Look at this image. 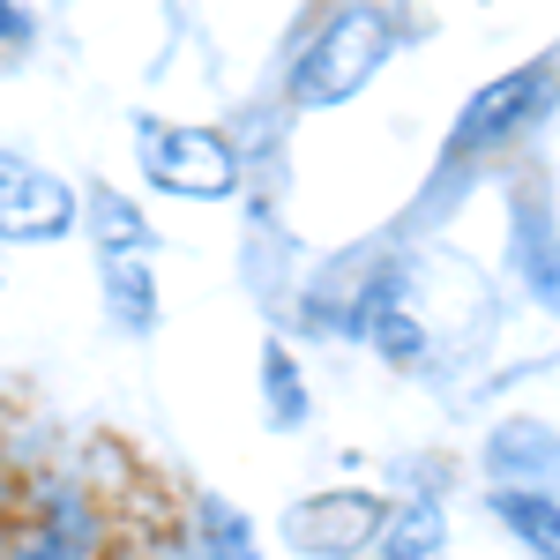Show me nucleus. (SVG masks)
<instances>
[{
    "instance_id": "nucleus-7",
    "label": "nucleus",
    "mask_w": 560,
    "mask_h": 560,
    "mask_svg": "<svg viewBox=\"0 0 560 560\" xmlns=\"http://www.w3.org/2000/svg\"><path fill=\"white\" fill-rule=\"evenodd\" d=\"M90 240H97V269H150V255H158L150 217L135 210L120 187H97L90 195Z\"/></svg>"
},
{
    "instance_id": "nucleus-13",
    "label": "nucleus",
    "mask_w": 560,
    "mask_h": 560,
    "mask_svg": "<svg viewBox=\"0 0 560 560\" xmlns=\"http://www.w3.org/2000/svg\"><path fill=\"white\" fill-rule=\"evenodd\" d=\"M105 277V306H113V322L120 329H158V277L150 269H97Z\"/></svg>"
},
{
    "instance_id": "nucleus-8",
    "label": "nucleus",
    "mask_w": 560,
    "mask_h": 560,
    "mask_svg": "<svg viewBox=\"0 0 560 560\" xmlns=\"http://www.w3.org/2000/svg\"><path fill=\"white\" fill-rule=\"evenodd\" d=\"M486 464H493V478L509 493H538L546 478H560V441L546 427H530V419H509L486 441Z\"/></svg>"
},
{
    "instance_id": "nucleus-10",
    "label": "nucleus",
    "mask_w": 560,
    "mask_h": 560,
    "mask_svg": "<svg viewBox=\"0 0 560 560\" xmlns=\"http://www.w3.org/2000/svg\"><path fill=\"white\" fill-rule=\"evenodd\" d=\"M493 516L509 523L538 560H560V501L553 493H509V486H493Z\"/></svg>"
},
{
    "instance_id": "nucleus-5",
    "label": "nucleus",
    "mask_w": 560,
    "mask_h": 560,
    "mask_svg": "<svg viewBox=\"0 0 560 560\" xmlns=\"http://www.w3.org/2000/svg\"><path fill=\"white\" fill-rule=\"evenodd\" d=\"M546 105H553V68H516V75L486 83L471 105H464V120H456V142H448V150H493V142L523 135Z\"/></svg>"
},
{
    "instance_id": "nucleus-15",
    "label": "nucleus",
    "mask_w": 560,
    "mask_h": 560,
    "mask_svg": "<svg viewBox=\"0 0 560 560\" xmlns=\"http://www.w3.org/2000/svg\"><path fill=\"white\" fill-rule=\"evenodd\" d=\"M0 560H15V553H8V530H0Z\"/></svg>"
},
{
    "instance_id": "nucleus-14",
    "label": "nucleus",
    "mask_w": 560,
    "mask_h": 560,
    "mask_svg": "<svg viewBox=\"0 0 560 560\" xmlns=\"http://www.w3.org/2000/svg\"><path fill=\"white\" fill-rule=\"evenodd\" d=\"M23 45H38V15H23V8L0 0V52H23Z\"/></svg>"
},
{
    "instance_id": "nucleus-11",
    "label": "nucleus",
    "mask_w": 560,
    "mask_h": 560,
    "mask_svg": "<svg viewBox=\"0 0 560 560\" xmlns=\"http://www.w3.org/2000/svg\"><path fill=\"white\" fill-rule=\"evenodd\" d=\"M382 560H433V546H441V509L433 501H404L396 516H382Z\"/></svg>"
},
{
    "instance_id": "nucleus-1",
    "label": "nucleus",
    "mask_w": 560,
    "mask_h": 560,
    "mask_svg": "<svg viewBox=\"0 0 560 560\" xmlns=\"http://www.w3.org/2000/svg\"><path fill=\"white\" fill-rule=\"evenodd\" d=\"M396 45V15L388 8H337L314 38H306L300 68H292V105H345Z\"/></svg>"
},
{
    "instance_id": "nucleus-3",
    "label": "nucleus",
    "mask_w": 560,
    "mask_h": 560,
    "mask_svg": "<svg viewBox=\"0 0 560 560\" xmlns=\"http://www.w3.org/2000/svg\"><path fill=\"white\" fill-rule=\"evenodd\" d=\"M15 560H105V509L83 478H31L23 530H8Z\"/></svg>"
},
{
    "instance_id": "nucleus-9",
    "label": "nucleus",
    "mask_w": 560,
    "mask_h": 560,
    "mask_svg": "<svg viewBox=\"0 0 560 560\" xmlns=\"http://www.w3.org/2000/svg\"><path fill=\"white\" fill-rule=\"evenodd\" d=\"M187 560H261V546H255V530H247V516H240L232 501L202 493V501H195V538H187Z\"/></svg>"
},
{
    "instance_id": "nucleus-2",
    "label": "nucleus",
    "mask_w": 560,
    "mask_h": 560,
    "mask_svg": "<svg viewBox=\"0 0 560 560\" xmlns=\"http://www.w3.org/2000/svg\"><path fill=\"white\" fill-rule=\"evenodd\" d=\"M135 165L158 195L179 202H224L240 195V150L217 128H179V120H135Z\"/></svg>"
},
{
    "instance_id": "nucleus-4",
    "label": "nucleus",
    "mask_w": 560,
    "mask_h": 560,
    "mask_svg": "<svg viewBox=\"0 0 560 560\" xmlns=\"http://www.w3.org/2000/svg\"><path fill=\"white\" fill-rule=\"evenodd\" d=\"M75 224H83V202L68 179L23 150H0V240L8 247H52Z\"/></svg>"
},
{
    "instance_id": "nucleus-6",
    "label": "nucleus",
    "mask_w": 560,
    "mask_h": 560,
    "mask_svg": "<svg viewBox=\"0 0 560 560\" xmlns=\"http://www.w3.org/2000/svg\"><path fill=\"white\" fill-rule=\"evenodd\" d=\"M382 516L388 509L374 493H314V501H300V509L284 516V538L314 560H345V553H359V546L382 538Z\"/></svg>"
},
{
    "instance_id": "nucleus-12",
    "label": "nucleus",
    "mask_w": 560,
    "mask_h": 560,
    "mask_svg": "<svg viewBox=\"0 0 560 560\" xmlns=\"http://www.w3.org/2000/svg\"><path fill=\"white\" fill-rule=\"evenodd\" d=\"M261 404H269L277 427H306V382H300V359L284 345L261 351Z\"/></svg>"
}]
</instances>
